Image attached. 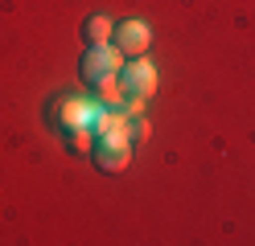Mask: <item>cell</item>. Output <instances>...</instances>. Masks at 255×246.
Segmentation results:
<instances>
[{
    "label": "cell",
    "mask_w": 255,
    "mask_h": 246,
    "mask_svg": "<svg viewBox=\"0 0 255 246\" xmlns=\"http://www.w3.org/2000/svg\"><path fill=\"white\" fill-rule=\"evenodd\" d=\"M120 70H124V54L116 45H87V54H83V62H78V74H83V82L87 86H103V82H116L120 78Z\"/></svg>",
    "instance_id": "cell-1"
},
{
    "label": "cell",
    "mask_w": 255,
    "mask_h": 246,
    "mask_svg": "<svg viewBox=\"0 0 255 246\" xmlns=\"http://www.w3.org/2000/svg\"><path fill=\"white\" fill-rule=\"evenodd\" d=\"M120 90L124 98H152L156 90V66L144 58H128L124 70H120Z\"/></svg>",
    "instance_id": "cell-2"
},
{
    "label": "cell",
    "mask_w": 255,
    "mask_h": 246,
    "mask_svg": "<svg viewBox=\"0 0 255 246\" xmlns=\"http://www.w3.org/2000/svg\"><path fill=\"white\" fill-rule=\"evenodd\" d=\"M95 164H99L103 172H124L128 164H132V140L124 136V131H111V136H95Z\"/></svg>",
    "instance_id": "cell-3"
},
{
    "label": "cell",
    "mask_w": 255,
    "mask_h": 246,
    "mask_svg": "<svg viewBox=\"0 0 255 246\" xmlns=\"http://www.w3.org/2000/svg\"><path fill=\"white\" fill-rule=\"evenodd\" d=\"M111 45H116L124 58H144L148 45H152V29L144 21H124V25H116V33H111Z\"/></svg>",
    "instance_id": "cell-4"
},
{
    "label": "cell",
    "mask_w": 255,
    "mask_h": 246,
    "mask_svg": "<svg viewBox=\"0 0 255 246\" xmlns=\"http://www.w3.org/2000/svg\"><path fill=\"white\" fill-rule=\"evenodd\" d=\"M111 33H116V25H111L103 12H95V16H87V21H83V41H87V45H107Z\"/></svg>",
    "instance_id": "cell-5"
},
{
    "label": "cell",
    "mask_w": 255,
    "mask_h": 246,
    "mask_svg": "<svg viewBox=\"0 0 255 246\" xmlns=\"http://www.w3.org/2000/svg\"><path fill=\"white\" fill-rule=\"evenodd\" d=\"M87 127H70V140H66V148H70V152H87Z\"/></svg>",
    "instance_id": "cell-6"
}]
</instances>
